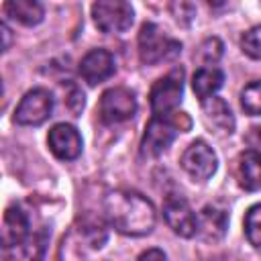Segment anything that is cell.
I'll list each match as a JSON object with an SVG mask.
<instances>
[{"label":"cell","instance_id":"ba28073f","mask_svg":"<svg viewBox=\"0 0 261 261\" xmlns=\"http://www.w3.org/2000/svg\"><path fill=\"white\" fill-rule=\"evenodd\" d=\"M137 112V98L126 88H110L100 98V118L106 124H116L133 118Z\"/></svg>","mask_w":261,"mask_h":261},{"label":"cell","instance_id":"ac0fdd59","mask_svg":"<svg viewBox=\"0 0 261 261\" xmlns=\"http://www.w3.org/2000/svg\"><path fill=\"white\" fill-rule=\"evenodd\" d=\"M43 253H45V237L33 234L20 245L4 249V259L6 261H41Z\"/></svg>","mask_w":261,"mask_h":261},{"label":"cell","instance_id":"2e32d148","mask_svg":"<svg viewBox=\"0 0 261 261\" xmlns=\"http://www.w3.org/2000/svg\"><path fill=\"white\" fill-rule=\"evenodd\" d=\"M4 12L24 27H35L45 16L43 4L37 0H8L4 4Z\"/></svg>","mask_w":261,"mask_h":261},{"label":"cell","instance_id":"e0dca14e","mask_svg":"<svg viewBox=\"0 0 261 261\" xmlns=\"http://www.w3.org/2000/svg\"><path fill=\"white\" fill-rule=\"evenodd\" d=\"M224 84V73L220 67H200L192 77V90L194 94L204 102L212 98Z\"/></svg>","mask_w":261,"mask_h":261},{"label":"cell","instance_id":"8fae6325","mask_svg":"<svg viewBox=\"0 0 261 261\" xmlns=\"http://www.w3.org/2000/svg\"><path fill=\"white\" fill-rule=\"evenodd\" d=\"M114 69H116L114 67V57L106 49H92L80 61V75L90 86L102 84L104 80H108L114 73Z\"/></svg>","mask_w":261,"mask_h":261},{"label":"cell","instance_id":"603a6c76","mask_svg":"<svg viewBox=\"0 0 261 261\" xmlns=\"http://www.w3.org/2000/svg\"><path fill=\"white\" fill-rule=\"evenodd\" d=\"M65 106L73 116H80V112L84 108V94L75 84H69V90L65 94Z\"/></svg>","mask_w":261,"mask_h":261},{"label":"cell","instance_id":"5bb4252c","mask_svg":"<svg viewBox=\"0 0 261 261\" xmlns=\"http://www.w3.org/2000/svg\"><path fill=\"white\" fill-rule=\"evenodd\" d=\"M239 186L247 192L261 190V153L255 149H247L239 155Z\"/></svg>","mask_w":261,"mask_h":261},{"label":"cell","instance_id":"484cf974","mask_svg":"<svg viewBox=\"0 0 261 261\" xmlns=\"http://www.w3.org/2000/svg\"><path fill=\"white\" fill-rule=\"evenodd\" d=\"M253 137H255V143L261 147V126H255L253 128Z\"/></svg>","mask_w":261,"mask_h":261},{"label":"cell","instance_id":"277c9868","mask_svg":"<svg viewBox=\"0 0 261 261\" xmlns=\"http://www.w3.org/2000/svg\"><path fill=\"white\" fill-rule=\"evenodd\" d=\"M184 96V69L173 67L167 75L159 77L149 94L153 116H169L179 106Z\"/></svg>","mask_w":261,"mask_h":261},{"label":"cell","instance_id":"44dd1931","mask_svg":"<svg viewBox=\"0 0 261 261\" xmlns=\"http://www.w3.org/2000/svg\"><path fill=\"white\" fill-rule=\"evenodd\" d=\"M222 51H224V45L218 37H210L206 39L200 49H198V59L206 65V67H214V63L222 57Z\"/></svg>","mask_w":261,"mask_h":261},{"label":"cell","instance_id":"ffe728a7","mask_svg":"<svg viewBox=\"0 0 261 261\" xmlns=\"http://www.w3.org/2000/svg\"><path fill=\"white\" fill-rule=\"evenodd\" d=\"M245 234L253 247H261V204H255L245 214Z\"/></svg>","mask_w":261,"mask_h":261},{"label":"cell","instance_id":"8992f818","mask_svg":"<svg viewBox=\"0 0 261 261\" xmlns=\"http://www.w3.org/2000/svg\"><path fill=\"white\" fill-rule=\"evenodd\" d=\"M53 112V96L45 88L29 90L14 110V122L22 126L43 124Z\"/></svg>","mask_w":261,"mask_h":261},{"label":"cell","instance_id":"4fadbf2b","mask_svg":"<svg viewBox=\"0 0 261 261\" xmlns=\"http://www.w3.org/2000/svg\"><path fill=\"white\" fill-rule=\"evenodd\" d=\"M29 234V218L22 212V208L18 206H10L4 212V220H2V247H14L20 245L22 241H27Z\"/></svg>","mask_w":261,"mask_h":261},{"label":"cell","instance_id":"d6986e66","mask_svg":"<svg viewBox=\"0 0 261 261\" xmlns=\"http://www.w3.org/2000/svg\"><path fill=\"white\" fill-rule=\"evenodd\" d=\"M241 106L247 114L259 116L261 114V82H251L241 92Z\"/></svg>","mask_w":261,"mask_h":261},{"label":"cell","instance_id":"7a4b0ae2","mask_svg":"<svg viewBox=\"0 0 261 261\" xmlns=\"http://www.w3.org/2000/svg\"><path fill=\"white\" fill-rule=\"evenodd\" d=\"M190 126H192V120L188 118L186 112H173L169 114V118L153 116L145 126V133L141 139V153L145 157L161 155L173 143L177 130L186 133L190 130Z\"/></svg>","mask_w":261,"mask_h":261},{"label":"cell","instance_id":"cb8c5ba5","mask_svg":"<svg viewBox=\"0 0 261 261\" xmlns=\"http://www.w3.org/2000/svg\"><path fill=\"white\" fill-rule=\"evenodd\" d=\"M137 261H167V257H165V253L161 249H147V251H143L139 255Z\"/></svg>","mask_w":261,"mask_h":261},{"label":"cell","instance_id":"30bf717a","mask_svg":"<svg viewBox=\"0 0 261 261\" xmlns=\"http://www.w3.org/2000/svg\"><path fill=\"white\" fill-rule=\"evenodd\" d=\"M51 153L61 161H71L82 153V137L75 126L59 122L49 130L47 137Z\"/></svg>","mask_w":261,"mask_h":261},{"label":"cell","instance_id":"3957f363","mask_svg":"<svg viewBox=\"0 0 261 261\" xmlns=\"http://www.w3.org/2000/svg\"><path fill=\"white\" fill-rule=\"evenodd\" d=\"M181 53V43L167 37L155 22H145L139 33V57L145 65L175 59Z\"/></svg>","mask_w":261,"mask_h":261},{"label":"cell","instance_id":"9a60e30c","mask_svg":"<svg viewBox=\"0 0 261 261\" xmlns=\"http://www.w3.org/2000/svg\"><path fill=\"white\" fill-rule=\"evenodd\" d=\"M202 112H204V118L210 126H214L218 133L222 135H230L234 130V116L228 108V104L218 98V96H212L208 100L202 102Z\"/></svg>","mask_w":261,"mask_h":261},{"label":"cell","instance_id":"5b68a950","mask_svg":"<svg viewBox=\"0 0 261 261\" xmlns=\"http://www.w3.org/2000/svg\"><path fill=\"white\" fill-rule=\"evenodd\" d=\"M92 16L102 33H124L135 20V10L124 0H98L92 4Z\"/></svg>","mask_w":261,"mask_h":261},{"label":"cell","instance_id":"9c48e42d","mask_svg":"<svg viewBox=\"0 0 261 261\" xmlns=\"http://www.w3.org/2000/svg\"><path fill=\"white\" fill-rule=\"evenodd\" d=\"M163 218L167 222V226L184 237V239H190L198 232V216L194 214V210L190 208L188 200L181 198V196H167L165 198V204H163Z\"/></svg>","mask_w":261,"mask_h":261},{"label":"cell","instance_id":"d4e9b609","mask_svg":"<svg viewBox=\"0 0 261 261\" xmlns=\"http://www.w3.org/2000/svg\"><path fill=\"white\" fill-rule=\"evenodd\" d=\"M0 31H2V37H4V45H2V51H8V47H10V29H8V24H6V22H2Z\"/></svg>","mask_w":261,"mask_h":261},{"label":"cell","instance_id":"7c38bea8","mask_svg":"<svg viewBox=\"0 0 261 261\" xmlns=\"http://www.w3.org/2000/svg\"><path fill=\"white\" fill-rule=\"evenodd\" d=\"M226 226H228V216H226V210L214 206V204H208L200 210V216H198V234L200 239L204 241H220L226 232Z\"/></svg>","mask_w":261,"mask_h":261},{"label":"cell","instance_id":"7402d4cb","mask_svg":"<svg viewBox=\"0 0 261 261\" xmlns=\"http://www.w3.org/2000/svg\"><path fill=\"white\" fill-rule=\"evenodd\" d=\"M241 49L245 55H249L251 59H259L261 61V24L249 29L243 37H241Z\"/></svg>","mask_w":261,"mask_h":261},{"label":"cell","instance_id":"52a82bcc","mask_svg":"<svg viewBox=\"0 0 261 261\" xmlns=\"http://www.w3.org/2000/svg\"><path fill=\"white\" fill-rule=\"evenodd\" d=\"M181 167L186 169V173L192 179L206 181L208 177L214 175V171L218 167V159H216V153L212 151V147L206 141L196 139L184 151V155H181Z\"/></svg>","mask_w":261,"mask_h":261},{"label":"cell","instance_id":"6da1fadb","mask_svg":"<svg viewBox=\"0 0 261 261\" xmlns=\"http://www.w3.org/2000/svg\"><path fill=\"white\" fill-rule=\"evenodd\" d=\"M106 216L110 224L126 237L149 234L155 226V208L151 200L130 190H114L104 200Z\"/></svg>","mask_w":261,"mask_h":261}]
</instances>
